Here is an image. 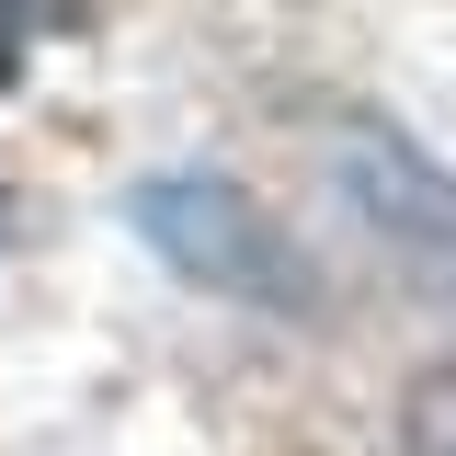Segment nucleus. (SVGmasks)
I'll return each instance as SVG.
<instances>
[{
	"mask_svg": "<svg viewBox=\"0 0 456 456\" xmlns=\"http://www.w3.org/2000/svg\"><path fill=\"white\" fill-rule=\"evenodd\" d=\"M80 23H92V0H0V92L35 69L46 35H80Z\"/></svg>",
	"mask_w": 456,
	"mask_h": 456,
	"instance_id": "obj_4",
	"label": "nucleus"
},
{
	"mask_svg": "<svg viewBox=\"0 0 456 456\" xmlns=\"http://www.w3.org/2000/svg\"><path fill=\"white\" fill-rule=\"evenodd\" d=\"M399 456H456V354L411 377V399H399Z\"/></svg>",
	"mask_w": 456,
	"mask_h": 456,
	"instance_id": "obj_3",
	"label": "nucleus"
},
{
	"mask_svg": "<svg viewBox=\"0 0 456 456\" xmlns=\"http://www.w3.org/2000/svg\"><path fill=\"white\" fill-rule=\"evenodd\" d=\"M137 228H149V251L183 263L194 285H217V297H251V308H308L320 285L308 263L274 240V217L217 183V171H183V183H137Z\"/></svg>",
	"mask_w": 456,
	"mask_h": 456,
	"instance_id": "obj_1",
	"label": "nucleus"
},
{
	"mask_svg": "<svg viewBox=\"0 0 456 456\" xmlns=\"http://www.w3.org/2000/svg\"><path fill=\"white\" fill-rule=\"evenodd\" d=\"M331 171H342V194L365 206V228L388 240L399 263L434 285V297H456V183L445 171L422 160V149H399L388 126H354Z\"/></svg>",
	"mask_w": 456,
	"mask_h": 456,
	"instance_id": "obj_2",
	"label": "nucleus"
}]
</instances>
